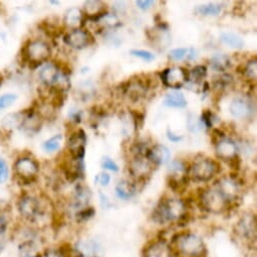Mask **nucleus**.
<instances>
[{
  "label": "nucleus",
  "mask_w": 257,
  "mask_h": 257,
  "mask_svg": "<svg viewBox=\"0 0 257 257\" xmlns=\"http://www.w3.org/2000/svg\"><path fill=\"white\" fill-rule=\"evenodd\" d=\"M234 233L238 239L252 246L256 241V217L251 213H245L240 217L234 227Z\"/></svg>",
  "instance_id": "obj_7"
},
{
  "label": "nucleus",
  "mask_w": 257,
  "mask_h": 257,
  "mask_svg": "<svg viewBox=\"0 0 257 257\" xmlns=\"http://www.w3.org/2000/svg\"><path fill=\"white\" fill-rule=\"evenodd\" d=\"M167 135H168V139H169L171 142H173V143H179V142H181V141L183 140L182 137H179V136H177V135H174L170 130H168Z\"/></svg>",
  "instance_id": "obj_46"
},
{
  "label": "nucleus",
  "mask_w": 257,
  "mask_h": 257,
  "mask_svg": "<svg viewBox=\"0 0 257 257\" xmlns=\"http://www.w3.org/2000/svg\"><path fill=\"white\" fill-rule=\"evenodd\" d=\"M92 197V193L91 190L83 185V184H79L75 187V190L73 192L72 195V199H71V207L73 209L76 210V212L89 207V203Z\"/></svg>",
  "instance_id": "obj_15"
},
{
  "label": "nucleus",
  "mask_w": 257,
  "mask_h": 257,
  "mask_svg": "<svg viewBox=\"0 0 257 257\" xmlns=\"http://www.w3.org/2000/svg\"><path fill=\"white\" fill-rule=\"evenodd\" d=\"M161 79L167 87L178 89L182 88L189 81V75L184 68L176 67L166 69L161 74Z\"/></svg>",
  "instance_id": "obj_11"
},
{
  "label": "nucleus",
  "mask_w": 257,
  "mask_h": 257,
  "mask_svg": "<svg viewBox=\"0 0 257 257\" xmlns=\"http://www.w3.org/2000/svg\"><path fill=\"white\" fill-rule=\"evenodd\" d=\"M99 195H100V204H101V207H102L103 209H108V208H110V207H111V203H110L108 197H107L106 195H104L102 192H100Z\"/></svg>",
  "instance_id": "obj_44"
},
{
  "label": "nucleus",
  "mask_w": 257,
  "mask_h": 257,
  "mask_svg": "<svg viewBox=\"0 0 257 257\" xmlns=\"http://www.w3.org/2000/svg\"><path fill=\"white\" fill-rule=\"evenodd\" d=\"M134 117H135V123H136V128L138 130V128L140 127L141 128V124H140V121H142L144 123V119H145V116L143 114H141L140 112L138 113H134Z\"/></svg>",
  "instance_id": "obj_45"
},
{
  "label": "nucleus",
  "mask_w": 257,
  "mask_h": 257,
  "mask_svg": "<svg viewBox=\"0 0 257 257\" xmlns=\"http://www.w3.org/2000/svg\"><path fill=\"white\" fill-rule=\"evenodd\" d=\"M153 5H154V2H152V0H139V2H137L138 8L143 11H147L151 9Z\"/></svg>",
  "instance_id": "obj_43"
},
{
  "label": "nucleus",
  "mask_w": 257,
  "mask_h": 257,
  "mask_svg": "<svg viewBox=\"0 0 257 257\" xmlns=\"http://www.w3.org/2000/svg\"><path fill=\"white\" fill-rule=\"evenodd\" d=\"M199 203L204 211L212 214H222L230 207L215 187L203 190L199 196Z\"/></svg>",
  "instance_id": "obj_5"
},
{
  "label": "nucleus",
  "mask_w": 257,
  "mask_h": 257,
  "mask_svg": "<svg viewBox=\"0 0 257 257\" xmlns=\"http://www.w3.org/2000/svg\"><path fill=\"white\" fill-rule=\"evenodd\" d=\"M3 80H4V77H3V75H2V74H0V84L3 83Z\"/></svg>",
  "instance_id": "obj_48"
},
{
  "label": "nucleus",
  "mask_w": 257,
  "mask_h": 257,
  "mask_svg": "<svg viewBox=\"0 0 257 257\" xmlns=\"http://www.w3.org/2000/svg\"><path fill=\"white\" fill-rule=\"evenodd\" d=\"M213 115L209 110H205V112L202 114V122L205 124L207 128H211L213 125Z\"/></svg>",
  "instance_id": "obj_40"
},
{
  "label": "nucleus",
  "mask_w": 257,
  "mask_h": 257,
  "mask_svg": "<svg viewBox=\"0 0 257 257\" xmlns=\"http://www.w3.org/2000/svg\"><path fill=\"white\" fill-rule=\"evenodd\" d=\"M62 71L56 63H45L40 71V78L45 86L55 87L59 81Z\"/></svg>",
  "instance_id": "obj_16"
},
{
  "label": "nucleus",
  "mask_w": 257,
  "mask_h": 257,
  "mask_svg": "<svg viewBox=\"0 0 257 257\" xmlns=\"http://www.w3.org/2000/svg\"><path fill=\"white\" fill-rule=\"evenodd\" d=\"M244 75L249 80H255L257 76V62L256 60H251L248 62V64L245 66Z\"/></svg>",
  "instance_id": "obj_34"
},
{
  "label": "nucleus",
  "mask_w": 257,
  "mask_h": 257,
  "mask_svg": "<svg viewBox=\"0 0 257 257\" xmlns=\"http://www.w3.org/2000/svg\"><path fill=\"white\" fill-rule=\"evenodd\" d=\"M62 139H63V137L61 135H57V136L51 138L44 144V150L47 153H54V152L58 151L60 149Z\"/></svg>",
  "instance_id": "obj_33"
},
{
  "label": "nucleus",
  "mask_w": 257,
  "mask_h": 257,
  "mask_svg": "<svg viewBox=\"0 0 257 257\" xmlns=\"http://www.w3.org/2000/svg\"><path fill=\"white\" fill-rule=\"evenodd\" d=\"M86 135L83 130H79L72 134L68 140V150L73 159L83 161L85 156Z\"/></svg>",
  "instance_id": "obj_14"
},
{
  "label": "nucleus",
  "mask_w": 257,
  "mask_h": 257,
  "mask_svg": "<svg viewBox=\"0 0 257 257\" xmlns=\"http://www.w3.org/2000/svg\"><path fill=\"white\" fill-rule=\"evenodd\" d=\"M188 126H189V130L193 133H196L200 130V124L198 122V120L196 118H189L188 120Z\"/></svg>",
  "instance_id": "obj_42"
},
{
  "label": "nucleus",
  "mask_w": 257,
  "mask_h": 257,
  "mask_svg": "<svg viewBox=\"0 0 257 257\" xmlns=\"http://www.w3.org/2000/svg\"><path fill=\"white\" fill-rule=\"evenodd\" d=\"M222 11V7L218 4H208V5H203L199 6L196 9V14L203 16V17H216L220 15Z\"/></svg>",
  "instance_id": "obj_27"
},
{
  "label": "nucleus",
  "mask_w": 257,
  "mask_h": 257,
  "mask_svg": "<svg viewBox=\"0 0 257 257\" xmlns=\"http://www.w3.org/2000/svg\"><path fill=\"white\" fill-rule=\"evenodd\" d=\"M64 42L73 49L82 50L92 45L94 43V39L88 31L81 28L72 30L70 33H68L64 38Z\"/></svg>",
  "instance_id": "obj_12"
},
{
  "label": "nucleus",
  "mask_w": 257,
  "mask_h": 257,
  "mask_svg": "<svg viewBox=\"0 0 257 257\" xmlns=\"http://www.w3.org/2000/svg\"><path fill=\"white\" fill-rule=\"evenodd\" d=\"M27 257H41V253L37 254V255H33V256H27Z\"/></svg>",
  "instance_id": "obj_47"
},
{
  "label": "nucleus",
  "mask_w": 257,
  "mask_h": 257,
  "mask_svg": "<svg viewBox=\"0 0 257 257\" xmlns=\"http://www.w3.org/2000/svg\"><path fill=\"white\" fill-rule=\"evenodd\" d=\"M153 220L159 225L176 223L178 226H185L190 220L187 203L177 198L162 200L153 212Z\"/></svg>",
  "instance_id": "obj_1"
},
{
  "label": "nucleus",
  "mask_w": 257,
  "mask_h": 257,
  "mask_svg": "<svg viewBox=\"0 0 257 257\" xmlns=\"http://www.w3.org/2000/svg\"><path fill=\"white\" fill-rule=\"evenodd\" d=\"M187 104L188 102L183 93L178 91L169 93L164 100V105L172 108H184L187 106Z\"/></svg>",
  "instance_id": "obj_24"
},
{
  "label": "nucleus",
  "mask_w": 257,
  "mask_h": 257,
  "mask_svg": "<svg viewBox=\"0 0 257 257\" xmlns=\"http://www.w3.org/2000/svg\"><path fill=\"white\" fill-rule=\"evenodd\" d=\"M186 172V168L185 165L181 162V161H174L171 163V165L169 166V173H170V177H185L184 174Z\"/></svg>",
  "instance_id": "obj_31"
},
{
  "label": "nucleus",
  "mask_w": 257,
  "mask_h": 257,
  "mask_svg": "<svg viewBox=\"0 0 257 257\" xmlns=\"http://www.w3.org/2000/svg\"><path fill=\"white\" fill-rule=\"evenodd\" d=\"M211 65L214 70L224 72L230 67L231 61L229 57L225 54H215L211 58Z\"/></svg>",
  "instance_id": "obj_25"
},
{
  "label": "nucleus",
  "mask_w": 257,
  "mask_h": 257,
  "mask_svg": "<svg viewBox=\"0 0 257 257\" xmlns=\"http://www.w3.org/2000/svg\"><path fill=\"white\" fill-rule=\"evenodd\" d=\"M101 165H102V168H103V169L109 170V171H111V172L117 173V172L119 171L118 166H117L110 158H108V157H105V158L102 159V164H101Z\"/></svg>",
  "instance_id": "obj_39"
},
{
  "label": "nucleus",
  "mask_w": 257,
  "mask_h": 257,
  "mask_svg": "<svg viewBox=\"0 0 257 257\" xmlns=\"http://www.w3.org/2000/svg\"><path fill=\"white\" fill-rule=\"evenodd\" d=\"M170 243L176 257H207V246L203 238L195 233H179L172 238Z\"/></svg>",
  "instance_id": "obj_2"
},
{
  "label": "nucleus",
  "mask_w": 257,
  "mask_h": 257,
  "mask_svg": "<svg viewBox=\"0 0 257 257\" xmlns=\"http://www.w3.org/2000/svg\"><path fill=\"white\" fill-rule=\"evenodd\" d=\"M188 53H189V49H186V48H179V49H174L170 52V58L172 60H175V61H182L184 59L187 58L188 56Z\"/></svg>",
  "instance_id": "obj_36"
},
{
  "label": "nucleus",
  "mask_w": 257,
  "mask_h": 257,
  "mask_svg": "<svg viewBox=\"0 0 257 257\" xmlns=\"http://www.w3.org/2000/svg\"><path fill=\"white\" fill-rule=\"evenodd\" d=\"M95 215V209L93 207H86L75 214V219L77 223H84L90 220Z\"/></svg>",
  "instance_id": "obj_32"
},
{
  "label": "nucleus",
  "mask_w": 257,
  "mask_h": 257,
  "mask_svg": "<svg viewBox=\"0 0 257 257\" xmlns=\"http://www.w3.org/2000/svg\"><path fill=\"white\" fill-rule=\"evenodd\" d=\"M115 191L119 199L127 201L135 196L137 190H136V186L133 183L128 181H121L116 185Z\"/></svg>",
  "instance_id": "obj_23"
},
{
  "label": "nucleus",
  "mask_w": 257,
  "mask_h": 257,
  "mask_svg": "<svg viewBox=\"0 0 257 257\" xmlns=\"http://www.w3.org/2000/svg\"><path fill=\"white\" fill-rule=\"evenodd\" d=\"M52 56L51 47L42 40L29 41L23 50V57L31 68L44 65Z\"/></svg>",
  "instance_id": "obj_4"
},
{
  "label": "nucleus",
  "mask_w": 257,
  "mask_h": 257,
  "mask_svg": "<svg viewBox=\"0 0 257 257\" xmlns=\"http://www.w3.org/2000/svg\"><path fill=\"white\" fill-rule=\"evenodd\" d=\"M23 116L21 114H10L6 116L3 120V126L6 130H12V128L21 126Z\"/></svg>",
  "instance_id": "obj_29"
},
{
  "label": "nucleus",
  "mask_w": 257,
  "mask_h": 257,
  "mask_svg": "<svg viewBox=\"0 0 257 257\" xmlns=\"http://www.w3.org/2000/svg\"><path fill=\"white\" fill-rule=\"evenodd\" d=\"M229 110L236 118H246L251 113V106L245 99L235 98L230 103Z\"/></svg>",
  "instance_id": "obj_21"
},
{
  "label": "nucleus",
  "mask_w": 257,
  "mask_h": 257,
  "mask_svg": "<svg viewBox=\"0 0 257 257\" xmlns=\"http://www.w3.org/2000/svg\"><path fill=\"white\" fill-rule=\"evenodd\" d=\"M220 171V166L214 161L204 159L197 161L190 169V178L197 183H206Z\"/></svg>",
  "instance_id": "obj_8"
},
{
  "label": "nucleus",
  "mask_w": 257,
  "mask_h": 257,
  "mask_svg": "<svg viewBox=\"0 0 257 257\" xmlns=\"http://www.w3.org/2000/svg\"><path fill=\"white\" fill-rule=\"evenodd\" d=\"M17 209L22 219L32 224H37L45 215V208L41 199L30 193H23L19 197Z\"/></svg>",
  "instance_id": "obj_3"
},
{
  "label": "nucleus",
  "mask_w": 257,
  "mask_h": 257,
  "mask_svg": "<svg viewBox=\"0 0 257 257\" xmlns=\"http://www.w3.org/2000/svg\"><path fill=\"white\" fill-rule=\"evenodd\" d=\"M96 180L103 186V187H106L109 185L110 183V176L106 173H101L100 175H98L96 177Z\"/></svg>",
  "instance_id": "obj_41"
},
{
  "label": "nucleus",
  "mask_w": 257,
  "mask_h": 257,
  "mask_svg": "<svg viewBox=\"0 0 257 257\" xmlns=\"http://www.w3.org/2000/svg\"><path fill=\"white\" fill-rule=\"evenodd\" d=\"M207 76V68L205 66L199 65L196 66L190 73L189 79H192V82L199 84L201 83Z\"/></svg>",
  "instance_id": "obj_28"
},
{
  "label": "nucleus",
  "mask_w": 257,
  "mask_h": 257,
  "mask_svg": "<svg viewBox=\"0 0 257 257\" xmlns=\"http://www.w3.org/2000/svg\"><path fill=\"white\" fill-rule=\"evenodd\" d=\"M83 22H84V13L77 8L70 9L65 15V19H64L65 25L73 30L81 29Z\"/></svg>",
  "instance_id": "obj_22"
},
{
  "label": "nucleus",
  "mask_w": 257,
  "mask_h": 257,
  "mask_svg": "<svg viewBox=\"0 0 257 257\" xmlns=\"http://www.w3.org/2000/svg\"><path fill=\"white\" fill-rule=\"evenodd\" d=\"M220 40L223 44H225L226 46H228L229 48H232V49L240 50L244 47L243 40L239 36H237L235 34H232V33L222 34L221 37H220Z\"/></svg>",
  "instance_id": "obj_26"
},
{
  "label": "nucleus",
  "mask_w": 257,
  "mask_h": 257,
  "mask_svg": "<svg viewBox=\"0 0 257 257\" xmlns=\"http://www.w3.org/2000/svg\"><path fill=\"white\" fill-rule=\"evenodd\" d=\"M146 158L153 164L157 166L166 165L171 159L170 150L163 145H157L148 151Z\"/></svg>",
  "instance_id": "obj_18"
},
{
  "label": "nucleus",
  "mask_w": 257,
  "mask_h": 257,
  "mask_svg": "<svg viewBox=\"0 0 257 257\" xmlns=\"http://www.w3.org/2000/svg\"><path fill=\"white\" fill-rule=\"evenodd\" d=\"M10 224L9 216L4 212H0V240H7L10 233Z\"/></svg>",
  "instance_id": "obj_30"
},
{
  "label": "nucleus",
  "mask_w": 257,
  "mask_h": 257,
  "mask_svg": "<svg viewBox=\"0 0 257 257\" xmlns=\"http://www.w3.org/2000/svg\"><path fill=\"white\" fill-rule=\"evenodd\" d=\"M131 54L133 56L141 58L142 60L147 61V62H152V61H154L156 59V56L152 52L145 51V50H133L131 52Z\"/></svg>",
  "instance_id": "obj_37"
},
{
  "label": "nucleus",
  "mask_w": 257,
  "mask_h": 257,
  "mask_svg": "<svg viewBox=\"0 0 257 257\" xmlns=\"http://www.w3.org/2000/svg\"><path fill=\"white\" fill-rule=\"evenodd\" d=\"M216 190L231 206L241 198L240 185L233 178H222L214 185Z\"/></svg>",
  "instance_id": "obj_9"
},
{
  "label": "nucleus",
  "mask_w": 257,
  "mask_h": 257,
  "mask_svg": "<svg viewBox=\"0 0 257 257\" xmlns=\"http://www.w3.org/2000/svg\"><path fill=\"white\" fill-rule=\"evenodd\" d=\"M154 165L144 156H137L130 165V173L137 181L146 180L152 175Z\"/></svg>",
  "instance_id": "obj_13"
},
{
  "label": "nucleus",
  "mask_w": 257,
  "mask_h": 257,
  "mask_svg": "<svg viewBox=\"0 0 257 257\" xmlns=\"http://www.w3.org/2000/svg\"><path fill=\"white\" fill-rule=\"evenodd\" d=\"M17 100H18V95L13 94V93H8V94H4L3 96H0V110L9 108Z\"/></svg>",
  "instance_id": "obj_35"
},
{
  "label": "nucleus",
  "mask_w": 257,
  "mask_h": 257,
  "mask_svg": "<svg viewBox=\"0 0 257 257\" xmlns=\"http://www.w3.org/2000/svg\"><path fill=\"white\" fill-rule=\"evenodd\" d=\"M42 124H43V120L40 114L37 111L32 110V111L26 112L25 115L23 116L21 127L26 133L35 135L41 130Z\"/></svg>",
  "instance_id": "obj_17"
},
{
  "label": "nucleus",
  "mask_w": 257,
  "mask_h": 257,
  "mask_svg": "<svg viewBox=\"0 0 257 257\" xmlns=\"http://www.w3.org/2000/svg\"><path fill=\"white\" fill-rule=\"evenodd\" d=\"M41 257H76L73 246L60 245L44 248L41 251Z\"/></svg>",
  "instance_id": "obj_20"
},
{
  "label": "nucleus",
  "mask_w": 257,
  "mask_h": 257,
  "mask_svg": "<svg viewBox=\"0 0 257 257\" xmlns=\"http://www.w3.org/2000/svg\"><path fill=\"white\" fill-rule=\"evenodd\" d=\"M216 155L220 160L230 162L237 157V147L234 142L223 139L216 144Z\"/></svg>",
  "instance_id": "obj_19"
},
{
  "label": "nucleus",
  "mask_w": 257,
  "mask_h": 257,
  "mask_svg": "<svg viewBox=\"0 0 257 257\" xmlns=\"http://www.w3.org/2000/svg\"><path fill=\"white\" fill-rule=\"evenodd\" d=\"M10 176V170L7 162L0 157V185L6 183Z\"/></svg>",
  "instance_id": "obj_38"
},
{
  "label": "nucleus",
  "mask_w": 257,
  "mask_h": 257,
  "mask_svg": "<svg viewBox=\"0 0 257 257\" xmlns=\"http://www.w3.org/2000/svg\"><path fill=\"white\" fill-rule=\"evenodd\" d=\"M15 176L25 185H29L35 181L39 173V164L31 157H20L14 165Z\"/></svg>",
  "instance_id": "obj_6"
},
{
  "label": "nucleus",
  "mask_w": 257,
  "mask_h": 257,
  "mask_svg": "<svg viewBox=\"0 0 257 257\" xmlns=\"http://www.w3.org/2000/svg\"><path fill=\"white\" fill-rule=\"evenodd\" d=\"M143 257H176L173 247L164 238L153 240L144 249Z\"/></svg>",
  "instance_id": "obj_10"
}]
</instances>
